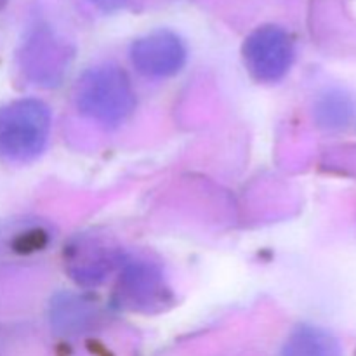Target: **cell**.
Instances as JSON below:
<instances>
[{"label":"cell","mask_w":356,"mask_h":356,"mask_svg":"<svg viewBox=\"0 0 356 356\" xmlns=\"http://www.w3.org/2000/svg\"><path fill=\"white\" fill-rule=\"evenodd\" d=\"M113 261L106 247L92 242H79L70 250L68 271L80 284L96 285L110 273Z\"/></svg>","instance_id":"cell-7"},{"label":"cell","mask_w":356,"mask_h":356,"mask_svg":"<svg viewBox=\"0 0 356 356\" xmlns=\"http://www.w3.org/2000/svg\"><path fill=\"white\" fill-rule=\"evenodd\" d=\"M118 294L132 309H152L167 301L169 287L155 264L138 261L125 266L118 284Z\"/></svg>","instance_id":"cell-6"},{"label":"cell","mask_w":356,"mask_h":356,"mask_svg":"<svg viewBox=\"0 0 356 356\" xmlns=\"http://www.w3.org/2000/svg\"><path fill=\"white\" fill-rule=\"evenodd\" d=\"M87 2L92 3L103 13H115V10H120L122 7L127 6L129 0H87Z\"/></svg>","instance_id":"cell-10"},{"label":"cell","mask_w":356,"mask_h":356,"mask_svg":"<svg viewBox=\"0 0 356 356\" xmlns=\"http://www.w3.org/2000/svg\"><path fill=\"white\" fill-rule=\"evenodd\" d=\"M336 341L325 330L315 327H301L285 343L282 356H337Z\"/></svg>","instance_id":"cell-8"},{"label":"cell","mask_w":356,"mask_h":356,"mask_svg":"<svg viewBox=\"0 0 356 356\" xmlns=\"http://www.w3.org/2000/svg\"><path fill=\"white\" fill-rule=\"evenodd\" d=\"M75 103L80 113L101 124H120L132 113L136 94L127 73L113 65L90 68L79 79Z\"/></svg>","instance_id":"cell-2"},{"label":"cell","mask_w":356,"mask_h":356,"mask_svg":"<svg viewBox=\"0 0 356 356\" xmlns=\"http://www.w3.org/2000/svg\"><path fill=\"white\" fill-rule=\"evenodd\" d=\"M7 3V0H0V7H3Z\"/></svg>","instance_id":"cell-11"},{"label":"cell","mask_w":356,"mask_h":356,"mask_svg":"<svg viewBox=\"0 0 356 356\" xmlns=\"http://www.w3.org/2000/svg\"><path fill=\"white\" fill-rule=\"evenodd\" d=\"M68 47L47 26H37L24 40L19 59L23 72L37 82H54L65 70Z\"/></svg>","instance_id":"cell-5"},{"label":"cell","mask_w":356,"mask_h":356,"mask_svg":"<svg viewBox=\"0 0 356 356\" xmlns=\"http://www.w3.org/2000/svg\"><path fill=\"white\" fill-rule=\"evenodd\" d=\"M131 63L141 75L167 79L181 72L186 63V45L174 31H149L132 42Z\"/></svg>","instance_id":"cell-4"},{"label":"cell","mask_w":356,"mask_h":356,"mask_svg":"<svg viewBox=\"0 0 356 356\" xmlns=\"http://www.w3.org/2000/svg\"><path fill=\"white\" fill-rule=\"evenodd\" d=\"M245 68L257 82L273 83L284 79L294 61V42L278 24L256 28L242 45Z\"/></svg>","instance_id":"cell-3"},{"label":"cell","mask_w":356,"mask_h":356,"mask_svg":"<svg viewBox=\"0 0 356 356\" xmlns=\"http://www.w3.org/2000/svg\"><path fill=\"white\" fill-rule=\"evenodd\" d=\"M94 318H96V312L83 299L65 296L61 301L54 302L52 322L63 332H80V330H86Z\"/></svg>","instance_id":"cell-9"},{"label":"cell","mask_w":356,"mask_h":356,"mask_svg":"<svg viewBox=\"0 0 356 356\" xmlns=\"http://www.w3.org/2000/svg\"><path fill=\"white\" fill-rule=\"evenodd\" d=\"M51 134V110L38 99H16L0 106V160L28 163L44 152Z\"/></svg>","instance_id":"cell-1"}]
</instances>
